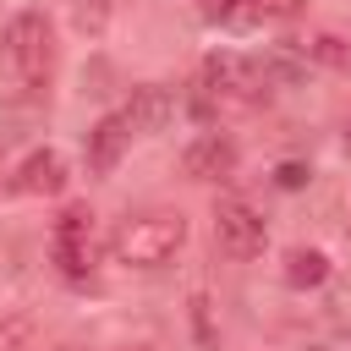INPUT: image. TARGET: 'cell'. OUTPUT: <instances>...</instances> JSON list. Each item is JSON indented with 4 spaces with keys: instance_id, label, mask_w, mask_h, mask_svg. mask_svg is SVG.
Listing matches in <instances>:
<instances>
[{
    "instance_id": "1",
    "label": "cell",
    "mask_w": 351,
    "mask_h": 351,
    "mask_svg": "<svg viewBox=\"0 0 351 351\" xmlns=\"http://www.w3.org/2000/svg\"><path fill=\"white\" fill-rule=\"evenodd\" d=\"M186 241V219L176 208H148V214H132L121 219L115 230V258L121 263H137V269H159L181 252Z\"/></svg>"
},
{
    "instance_id": "2",
    "label": "cell",
    "mask_w": 351,
    "mask_h": 351,
    "mask_svg": "<svg viewBox=\"0 0 351 351\" xmlns=\"http://www.w3.org/2000/svg\"><path fill=\"white\" fill-rule=\"evenodd\" d=\"M5 55H11V66H16V77H22L27 88H44L49 71H55V33H49V22H44L38 11L11 16V27H5Z\"/></svg>"
},
{
    "instance_id": "3",
    "label": "cell",
    "mask_w": 351,
    "mask_h": 351,
    "mask_svg": "<svg viewBox=\"0 0 351 351\" xmlns=\"http://www.w3.org/2000/svg\"><path fill=\"white\" fill-rule=\"evenodd\" d=\"M214 241H219L225 258L247 263V258L263 252L269 225H263V214H258L252 203H241V197H219V203H214Z\"/></svg>"
},
{
    "instance_id": "4",
    "label": "cell",
    "mask_w": 351,
    "mask_h": 351,
    "mask_svg": "<svg viewBox=\"0 0 351 351\" xmlns=\"http://www.w3.org/2000/svg\"><path fill=\"white\" fill-rule=\"evenodd\" d=\"M203 88L214 99H230V104H258L269 93V71L241 60V55H208L203 60Z\"/></svg>"
},
{
    "instance_id": "5",
    "label": "cell",
    "mask_w": 351,
    "mask_h": 351,
    "mask_svg": "<svg viewBox=\"0 0 351 351\" xmlns=\"http://www.w3.org/2000/svg\"><path fill=\"white\" fill-rule=\"evenodd\" d=\"M55 263H60L71 280H82V274L93 269V214H88L82 203L66 208L60 225H55Z\"/></svg>"
},
{
    "instance_id": "6",
    "label": "cell",
    "mask_w": 351,
    "mask_h": 351,
    "mask_svg": "<svg viewBox=\"0 0 351 351\" xmlns=\"http://www.w3.org/2000/svg\"><path fill=\"white\" fill-rule=\"evenodd\" d=\"M60 186H66V159H60L55 148L27 154V159L16 165V176H11V192H22V197H55Z\"/></svg>"
},
{
    "instance_id": "7",
    "label": "cell",
    "mask_w": 351,
    "mask_h": 351,
    "mask_svg": "<svg viewBox=\"0 0 351 351\" xmlns=\"http://www.w3.org/2000/svg\"><path fill=\"white\" fill-rule=\"evenodd\" d=\"M121 115H126V126H132V132H165V126L176 121V99H170V88H159V82H143Z\"/></svg>"
},
{
    "instance_id": "8",
    "label": "cell",
    "mask_w": 351,
    "mask_h": 351,
    "mask_svg": "<svg viewBox=\"0 0 351 351\" xmlns=\"http://www.w3.org/2000/svg\"><path fill=\"white\" fill-rule=\"evenodd\" d=\"M186 176L192 181H219V176H230L236 170V143L230 137H219V132H208V137H197L192 148H186Z\"/></svg>"
},
{
    "instance_id": "9",
    "label": "cell",
    "mask_w": 351,
    "mask_h": 351,
    "mask_svg": "<svg viewBox=\"0 0 351 351\" xmlns=\"http://www.w3.org/2000/svg\"><path fill=\"white\" fill-rule=\"evenodd\" d=\"M126 143H132L126 115H104V121L88 132V165H93V170H115V159H121Z\"/></svg>"
},
{
    "instance_id": "10",
    "label": "cell",
    "mask_w": 351,
    "mask_h": 351,
    "mask_svg": "<svg viewBox=\"0 0 351 351\" xmlns=\"http://www.w3.org/2000/svg\"><path fill=\"white\" fill-rule=\"evenodd\" d=\"M280 274H285V285H291V291H318V285L329 280V258H324L318 247H291Z\"/></svg>"
},
{
    "instance_id": "11",
    "label": "cell",
    "mask_w": 351,
    "mask_h": 351,
    "mask_svg": "<svg viewBox=\"0 0 351 351\" xmlns=\"http://www.w3.org/2000/svg\"><path fill=\"white\" fill-rule=\"evenodd\" d=\"M302 49H307L318 66H335V71H346V66H351V44H346L340 33H313Z\"/></svg>"
},
{
    "instance_id": "12",
    "label": "cell",
    "mask_w": 351,
    "mask_h": 351,
    "mask_svg": "<svg viewBox=\"0 0 351 351\" xmlns=\"http://www.w3.org/2000/svg\"><path fill=\"white\" fill-rule=\"evenodd\" d=\"M0 351H33V318L27 313H16V318L0 324Z\"/></svg>"
},
{
    "instance_id": "13",
    "label": "cell",
    "mask_w": 351,
    "mask_h": 351,
    "mask_svg": "<svg viewBox=\"0 0 351 351\" xmlns=\"http://www.w3.org/2000/svg\"><path fill=\"white\" fill-rule=\"evenodd\" d=\"M208 16H214V22L241 27V22H252V16H258V0H208Z\"/></svg>"
},
{
    "instance_id": "14",
    "label": "cell",
    "mask_w": 351,
    "mask_h": 351,
    "mask_svg": "<svg viewBox=\"0 0 351 351\" xmlns=\"http://www.w3.org/2000/svg\"><path fill=\"white\" fill-rule=\"evenodd\" d=\"M77 27L82 33H99L104 27V0H77Z\"/></svg>"
},
{
    "instance_id": "15",
    "label": "cell",
    "mask_w": 351,
    "mask_h": 351,
    "mask_svg": "<svg viewBox=\"0 0 351 351\" xmlns=\"http://www.w3.org/2000/svg\"><path fill=\"white\" fill-rule=\"evenodd\" d=\"M307 176H313V170H307V165H296V159H285V165L274 170V181H280L285 192H296V186H307Z\"/></svg>"
},
{
    "instance_id": "16",
    "label": "cell",
    "mask_w": 351,
    "mask_h": 351,
    "mask_svg": "<svg viewBox=\"0 0 351 351\" xmlns=\"http://www.w3.org/2000/svg\"><path fill=\"white\" fill-rule=\"evenodd\" d=\"M302 0H258V16H296Z\"/></svg>"
},
{
    "instance_id": "17",
    "label": "cell",
    "mask_w": 351,
    "mask_h": 351,
    "mask_svg": "<svg viewBox=\"0 0 351 351\" xmlns=\"http://www.w3.org/2000/svg\"><path fill=\"white\" fill-rule=\"evenodd\" d=\"M126 351H154V346H126Z\"/></svg>"
}]
</instances>
